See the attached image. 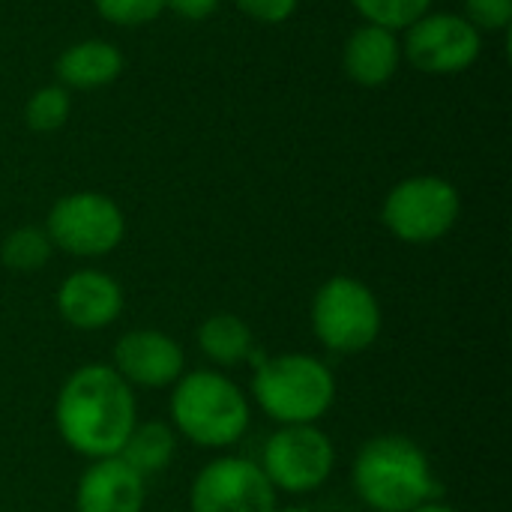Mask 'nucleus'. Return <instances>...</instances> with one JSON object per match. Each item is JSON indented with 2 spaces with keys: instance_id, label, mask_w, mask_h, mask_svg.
<instances>
[{
  "instance_id": "f257e3e1",
  "label": "nucleus",
  "mask_w": 512,
  "mask_h": 512,
  "mask_svg": "<svg viewBox=\"0 0 512 512\" xmlns=\"http://www.w3.org/2000/svg\"><path fill=\"white\" fill-rule=\"evenodd\" d=\"M54 423L72 453L90 462L117 456L138 423L135 393L111 366L87 363L63 381Z\"/></svg>"
},
{
  "instance_id": "f03ea898",
  "label": "nucleus",
  "mask_w": 512,
  "mask_h": 512,
  "mask_svg": "<svg viewBox=\"0 0 512 512\" xmlns=\"http://www.w3.org/2000/svg\"><path fill=\"white\" fill-rule=\"evenodd\" d=\"M351 486L375 512H411L444 492L429 453L408 435H378L366 441L354 456Z\"/></svg>"
},
{
  "instance_id": "7ed1b4c3",
  "label": "nucleus",
  "mask_w": 512,
  "mask_h": 512,
  "mask_svg": "<svg viewBox=\"0 0 512 512\" xmlns=\"http://www.w3.org/2000/svg\"><path fill=\"white\" fill-rule=\"evenodd\" d=\"M168 411L174 432L204 450H225L249 429L246 393L216 369L183 372L171 387Z\"/></svg>"
},
{
  "instance_id": "20e7f679",
  "label": "nucleus",
  "mask_w": 512,
  "mask_h": 512,
  "mask_svg": "<svg viewBox=\"0 0 512 512\" xmlns=\"http://www.w3.org/2000/svg\"><path fill=\"white\" fill-rule=\"evenodd\" d=\"M252 396L279 426L318 423L336 402V378L312 354H276L255 360Z\"/></svg>"
},
{
  "instance_id": "39448f33",
  "label": "nucleus",
  "mask_w": 512,
  "mask_h": 512,
  "mask_svg": "<svg viewBox=\"0 0 512 512\" xmlns=\"http://www.w3.org/2000/svg\"><path fill=\"white\" fill-rule=\"evenodd\" d=\"M309 321L315 339L327 351L363 354L378 342L384 312L375 291L363 279L339 273L315 291Z\"/></svg>"
},
{
  "instance_id": "423d86ee",
  "label": "nucleus",
  "mask_w": 512,
  "mask_h": 512,
  "mask_svg": "<svg viewBox=\"0 0 512 512\" xmlns=\"http://www.w3.org/2000/svg\"><path fill=\"white\" fill-rule=\"evenodd\" d=\"M459 213L462 195L450 180L435 174H417L387 192L381 222L396 240L426 246L447 237L459 222Z\"/></svg>"
},
{
  "instance_id": "0eeeda50",
  "label": "nucleus",
  "mask_w": 512,
  "mask_h": 512,
  "mask_svg": "<svg viewBox=\"0 0 512 512\" xmlns=\"http://www.w3.org/2000/svg\"><path fill=\"white\" fill-rule=\"evenodd\" d=\"M54 249L75 258H102L123 243L126 216L102 192H72L54 201L45 219Z\"/></svg>"
},
{
  "instance_id": "6e6552de",
  "label": "nucleus",
  "mask_w": 512,
  "mask_h": 512,
  "mask_svg": "<svg viewBox=\"0 0 512 512\" xmlns=\"http://www.w3.org/2000/svg\"><path fill=\"white\" fill-rule=\"evenodd\" d=\"M261 471L273 489L288 495H309L321 489L336 468V447L327 432L309 426H279L264 444Z\"/></svg>"
},
{
  "instance_id": "1a4fd4ad",
  "label": "nucleus",
  "mask_w": 512,
  "mask_h": 512,
  "mask_svg": "<svg viewBox=\"0 0 512 512\" xmlns=\"http://www.w3.org/2000/svg\"><path fill=\"white\" fill-rule=\"evenodd\" d=\"M405 30L402 54L426 75H459L483 51V33L456 12H426Z\"/></svg>"
},
{
  "instance_id": "9d476101",
  "label": "nucleus",
  "mask_w": 512,
  "mask_h": 512,
  "mask_svg": "<svg viewBox=\"0 0 512 512\" xmlns=\"http://www.w3.org/2000/svg\"><path fill=\"white\" fill-rule=\"evenodd\" d=\"M189 512H276V489L258 462L222 456L195 474Z\"/></svg>"
},
{
  "instance_id": "9b49d317",
  "label": "nucleus",
  "mask_w": 512,
  "mask_h": 512,
  "mask_svg": "<svg viewBox=\"0 0 512 512\" xmlns=\"http://www.w3.org/2000/svg\"><path fill=\"white\" fill-rule=\"evenodd\" d=\"M111 369L129 384V387H144V390H165L180 381L186 372V354L162 330H129L117 339L114 345V360Z\"/></svg>"
},
{
  "instance_id": "f8f14e48",
  "label": "nucleus",
  "mask_w": 512,
  "mask_h": 512,
  "mask_svg": "<svg viewBox=\"0 0 512 512\" xmlns=\"http://www.w3.org/2000/svg\"><path fill=\"white\" fill-rule=\"evenodd\" d=\"M57 312L60 318L81 333H96L111 327L123 312V288L114 276L102 270H75L57 288Z\"/></svg>"
},
{
  "instance_id": "ddd939ff",
  "label": "nucleus",
  "mask_w": 512,
  "mask_h": 512,
  "mask_svg": "<svg viewBox=\"0 0 512 512\" xmlns=\"http://www.w3.org/2000/svg\"><path fill=\"white\" fill-rule=\"evenodd\" d=\"M144 501V477L120 456L96 459L75 486V512H141Z\"/></svg>"
},
{
  "instance_id": "4468645a",
  "label": "nucleus",
  "mask_w": 512,
  "mask_h": 512,
  "mask_svg": "<svg viewBox=\"0 0 512 512\" xmlns=\"http://www.w3.org/2000/svg\"><path fill=\"white\" fill-rule=\"evenodd\" d=\"M402 60V42L396 39V30H387L381 24H363L351 33L342 66L351 81L360 87H381L387 84Z\"/></svg>"
},
{
  "instance_id": "2eb2a0df",
  "label": "nucleus",
  "mask_w": 512,
  "mask_h": 512,
  "mask_svg": "<svg viewBox=\"0 0 512 512\" xmlns=\"http://www.w3.org/2000/svg\"><path fill=\"white\" fill-rule=\"evenodd\" d=\"M54 72L60 78V87L66 90H96L111 84L123 72V54L105 39H84L69 45L57 57Z\"/></svg>"
},
{
  "instance_id": "dca6fc26",
  "label": "nucleus",
  "mask_w": 512,
  "mask_h": 512,
  "mask_svg": "<svg viewBox=\"0 0 512 512\" xmlns=\"http://www.w3.org/2000/svg\"><path fill=\"white\" fill-rule=\"evenodd\" d=\"M195 339L213 366H237L255 357V336L249 324L234 312H216L204 318Z\"/></svg>"
},
{
  "instance_id": "f3484780",
  "label": "nucleus",
  "mask_w": 512,
  "mask_h": 512,
  "mask_svg": "<svg viewBox=\"0 0 512 512\" xmlns=\"http://www.w3.org/2000/svg\"><path fill=\"white\" fill-rule=\"evenodd\" d=\"M117 456L144 480L156 477V474L168 471V465L177 456V432H174V426H168L162 420L135 423V429L129 432V438Z\"/></svg>"
},
{
  "instance_id": "a211bd4d",
  "label": "nucleus",
  "mask_w": 512,
  "mask_h": 512,
  "mask_svg": "<svg viewBox=\"0 0 512 512\" xmlns=\"http://www.w3.org/2000/svg\"><path fill=\"white\" fill-rule=\"evenodd\" d=\"M54 243L48 240L45 228H33V225H21L15 228L3 243H0V261L3 267L15 270V273H36L51 261Z\"/></svg>"
},
{
  "instance_id": "6ab92c4d",
  "label": "nucleus",
  "mask_w": 512,
  "mask_h": 512,
  "mask_svg": "<svg viewBox=\"0 0 512 512\" xmlns=\"http://www.w3.org/2000/svg\"><path fill=\"white\" fill-rule=\"evenodd\" d=\"M69 111H72V102H69L66 87L48 84L27 99L24 120L33 132H54L69 120Z\"/></svg>"
},
{
  "instance_id": "aec40b11",
  "label": "nucleus",
  "mask_w": 512,
  "mask_h": 512,
  "mask_svg": "<svg viewBox=\"0 0 512 512\" xmlns=\"http://www.w3.org/2000/svg\"><path fill=\"white\" fill-rule=\"evenodd\" d=\"M351 3L369 24H381L387 30L411 27L432 6V0H351Z\"/></svg>"
},
{
  "instance_id": "412c9836",
  "label": "nucleus",
  "mask_w": 512,
  "mask_h": 512,
  "mask_svg": "<svg viewBox=\"0 0 512 512\" xmlns=\"http://www.w3.org/2000/svg\"><path fill=\"white\" fill-rule=\"evenodd\" d=\"M93 3L105 21L120 27H141L165 9V0H93Z\"/></svg>"
},
{
  "instance_id": "4be33fe9",
  "label": "nucleus",
  "mask_w": 512,
  "mask_h": 512,
  "mask_svg": "<svg viewBox=\"0 0 512 512\" xmlns=\"http://www.w3.org/2000/svg\"><path fill=\"white\" fill-rule=\"evenodd\" d=\"M465 18L483 33H501L512 24V0H465Z\"/></svg>"
},
{
  "instance_id": "5701e85b",
  "label": "nucleus",
  "mask_w": 512,
  "mask_h": 512,
  "mask_svg": "<svg viewBox=\"0 0 512 512\" xmlns=\"http://www.w3.org/2000/svg\"><path fill=\"white\" fill-rule=\"evenodd\" d=\"M249 18L261 21V24H282L297 12L300 0H234Z\"/></svg>"
},
{
  "instance_id": "b1692460",
  "label": "nucleus",
  "mask_w": 512,
  "mask_h": 512,
  "mask_svg": "<svg viewBox=\"0 0 512 512\" xmlns=\"http://www.w3.org/2000/svg\"><path fill=\"white\" fill-rule=\"evenodd\" d=\"M222 0H165V6H171L177 15L189 18V21H204L219 9Z\"/></svg>"
},
{
  "instance_id": "393cba45",
  "label": "nucleus",
  "mask_w": 512,
  "mask_h": 512,
  "mask_svg": "<svg viewBox=\"0 0 512 512\" xmlns=\"http://www.w3.org/2000/svg\"><path fill=\"white\" fill-rule=\"evenodd\" d=\"M411 512H459L456 507H450V504H444L441 498H435V501H426V504H420L417 510Z\"/></svg>"
},
{
  "instance_id": "a878e982",
  "label": "nucleus",
  "mask_w": 512,
  "mask_h": 512,
  "mask_svg": "<svg viewBox=\"0 0 512 512\" xmlns=\"http://www.w3.org/2000/svg\"><path fill=\"white\" fill-rule=\"evenodd\" d=\"M276 512H315V510H306V507H288V510H276Z\"/></svg>"
}]
</instances>
